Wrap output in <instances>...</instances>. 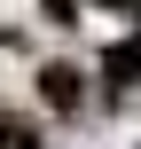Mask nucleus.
<instances>
[{
	"label": "nucleus",
	"instance_id": "nucleus-4",
	"mask_svg": "<svg viewBox=\"0 0 141 149\" xmlns=\"http://www.w3.org/2000/svg\"><path fill=\"white\" fill-rule=\"evenodd\" d=\"M47 8V24H78V0H39Z\"/></svg>",
	"mask_w": 141,
	"mask_h": 149
},
{
	"label": "nucleus",
	"instance_id": "nucleus-2",
	"mask_svg": "<svg viewBox=\"0 0 141 149\" xmlns=\"http://www.w3.org/2000/svg\"><path fill=\"white\" fill-rule=\"evenodd\" d=\"M102 71H110V86H141V31H133V39H118V47L102 55Z\"/></svg>",
	"mask_w": 141,
	"mask_h": 149
},
{
	"label": "nucleus",
	"instance_id": "nucleus-5",
	"mask_svg": "<svg viewBox=\"0 0 141 149\" xmlns=\"http://www.w3.org/2000/svg\"><path fill=\"white\" fill-rule=\"evenodd\" d=\"M94 8H126V16H141V0H94Z\"/></svg>",
	"mask_w": 141,
	"mask_h": 149
},
{
	"label": "nucleus",
	"instance_id": "nucleus-1",
	"mask_svg": "<svg viewBox=\"0 0 141 149\" xmlns=\"http://www.w3.org/2000/svg\"><path fill=\"white\" fill-rule=\"evenodd\" d=\"M39 94H47V110H78V94H86L78 63H47V71H39Z\"/></svg>",
	"mask_w": 141,
	"mask_h": 149
},
{
	"label": "nucleus",
	"instance_id": "nucleus-3",
	"mask_svg": "<svg viewBox=\"0 0 141 149\" xmlns=\"http://www.w3.org/2000/svg\"><path fill=\"white\" fill-rule=\"evenodd\" d=\"M0 149H39V134H31L24 118H0Z\"/></svg>",
	"mask_w": 141,
	"mask_h": 149
}]
</instances>
